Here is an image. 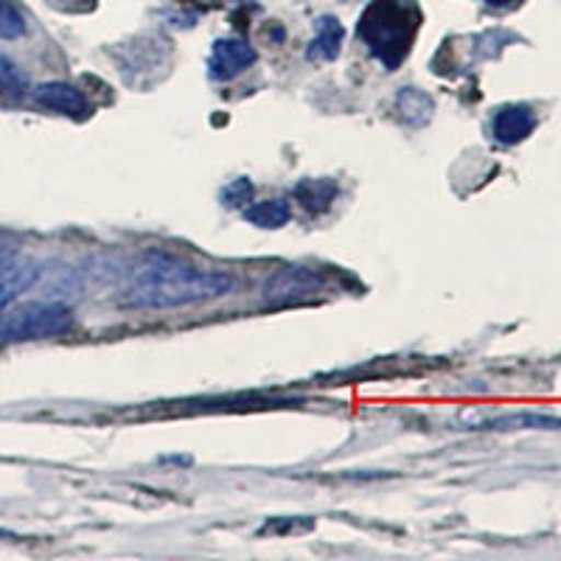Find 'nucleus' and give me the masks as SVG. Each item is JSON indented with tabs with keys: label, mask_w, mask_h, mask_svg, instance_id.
<instances>
[{
	"label": "nucleus",
	"mask_w": 561,
	"mask_h": 561,
	"mask_svg": "<svg viewBox=\"0 0 561 561\" xmlns=\"http://www.w3.org/2000/svg\"><path fill=\"white\" fill-rule=\"evenodd\" d=\"M233 278L222 270H203L167 253H149L135 264L122 304L138 309H169L199 304L230 293Z\"/></svg>",
	"instance_id": "f257e3e1"
},
{
	"label": "nucleus",
	"mask_w": 561,
	"mask_h": 561,
	"mask_svg": "<svg viewBox=\"0 0 561 561\" xmlns=\"http://www.w3.org/2000/svg\"><path fill=\"white\" fill-rule=\"evenodd\" d=\"M419 20V12L404 0H374L359 20V37L379 62L396 68L408 57Z\"/></svg>",
	"instance_id": "f03ea898"
},
{
	"label": "nucleus",
	"mask_w": 561,
	"mask_h": 561,
	"mask_svg": "<svg viewBox=\"0 0 561 561\" xmlns=\"http://www.w3.org/2000/svg\"><path fill=\"white\" fill-rule=\"evenodd\" d=\"M73 325V312L62 304H32L0 323L3 340H45L65 334Z\"/></svg>",
	"instance_id": "7ed1b4c3"
},
{
	"label": "nucleus",
	"mask_w": 561,
	"mask_h": 561,
	"mask_svg": "<svg viewBox=\"0 0 561 561\" xmlns=\"http://www.w3.org/2000/svg\"><path fill=\"white\" fill-rule=\"evenodd\" d=\"M323 278L314 270L307 267H287L270 275L264 284V298L270 304H295V300H307L320 293Z\"/></svg>",
	"instance_id": "20e7f679"
},
{
	"label": "nucleus",
	"mask_w": 561,
	"mask_h": 561,
	"mask_svg": "<svg viewBox=\"0 0 561 561\" xmlns=\"http://www.w3.org/2000/svg\"><path fill=\"white\" fill-rule=\"evenodd\" d=\"M255 62V48L248 43V39L239 37H225L214 43L210 48V79L217 82H228V79L239 77L242 70H248L250 65Z\"/></svg>",
	"instance_id": "39448f33"
},
{
	"label": "nucleus",
	"mask_w": 561,
	"mask_h": 561,
	"mask_svg": "<svg viewBox=\"0 0 561 561\" xmlns=\"http://www.w3.org/2000/svg\"><path fill=\"white\" fill-rule=\"evenodd\" d=\"M39 278V267L26 259H0V309H7L18 295L26 293Z\"/></svg>",
	"instance_id": "423d86ee"
},
{
	"label": "nucleus",
	"mask_w": 561,
	"mask_h": 561,
	"mask_svg": "<svg viewBox=\"0 0 561 561\" xmlns=\"http://www.w3.org/2000/svg\"><path fill=\"white\" fill-rule=\"evenodd\" d=\"M534 127L536 113L528 104H508V107H503L494 115V124H491L494 138H497L500 144H505V147H514V144L528 138V135L534 133Z\"/></svg>",
	"instance_id": "0eeeda50"
},
{
	"label": "nucleus",
	"mask_w": 561,
	"mask_h": 561,
	"mask_svg": "<svg viewBox=\"0 0 561 561\" xmlns=\"http://www.w3.org/2000/svg\"><path fill=\"white\" fill-rule=\"evenodd\" d=\"M34 102L43 104L48 110H57V113L73 115V118H82L90 113V104L84 99V93L73 84L65 82H45L34 90Z\"/></svg>",
	"instance_id": "6e6552de"
},
{
	"label": "nucleus",
	"mask_w": 561,
	"mask_h": 561,
	"mask_svg": "<svg viewBox=\"0 0 561 561\" xmlns=\"http://www.w3.org/2000/svg\"><path fill=\"white\" fill-rule=\"evenodd\" d=\"M343 26H340L337 18H320L314 23V37L307 48V57L312 62H332L340 57V48H343Z\"/></svg>",
	"instance_id": "1a4fd4ad"
},
{
	"label": "nucleus",
	"mask_w": 561,
	"mask_h": 561,
	"mask_svg": "<svg viewBox=\"0 0 561 561\" xmlns=\"http://www.w3.org/2000/svg\"><path fill=\"white\" fill-rule=\"evenodd\" d=\"M433 99L419 88H404L399 96H396V113L410 127H424V124L433 118Z\"/></svg>",
	"instance_id": "9d476101"
},
{
	"label": "nucleus",
	"mask_w": 561,
	"mask_h": 561,
	"mask_svg": "<svg viewBox=\"0 0 561 561\" xmlns=\"http://www.w3.org/2000/svg\"><path fill=\"white\" fill-rule=\"evenodd\" d=\"M295 197L309 214H323L332 208L334 197H337V183L334 180H300L295 185Z\"/></svg>",
	"instance_id": "9b49d317"
},
{
	"label": "nucleus",
	"mask_w": 561,
	"mask_h": 561,
	"mask_svg": "<svg viewBox=\"0 0 561 561\" xmlns=\"http://www.w3.org/2000/svg\"><path fill=\"white\" fill-rule=\"evenodd\" d=\"M244 219L255 228L275 230L284 228L293 219V208H289L287 199H262V203H253L244 210Z\"/></svg>",
	"instance_id": "f8f14e48"
},
{
	"label": "nucleus",
	"mask_w": 561,
	"mask_h": 561,
	"mask_svg": "<svg viewBox=\"0 0 561 561\" xmlns=\"http://www.w3.org/2000/svg\"><path fill=\"white\" fill-rule=\"evenodd\" d=\"M28 93V77L9 57L0 54V99L20 102Z\"/></svg>",
	"instance_id": "ddd939ff"
},
{
	"label": "nucleus",
	"mask_w": 561,
	"mask_h": 561,
	"mask_svg": "<svg viewBox=\"0 0 561 561\" xmlns=\"http://www.w3.org/2000/svg\"><path fill=\"white\" fill-rule=\"evenodd\" d=\"M26 34V18L12 0H0V39H18Z\"/></svg>",
	"instance_id": "4468645a"
},
{
	"label": "nucleus",
	"mask_w": 561,
	"mask_h": 561,
	"mask_svg": "<svg viewBox=\"0 0 561 561\" xmlns=\"http://www.w3.org/2000/svg\"><path fill=\"white\" fill-rule=\"evenodd\" d=\"M225 208H244L248 203H253V183L248 178H239L233 183H228L219 194Z\"/></svg>",
	"instance_id": "2eb2a0df"
},
{
	"label": "nucleus",
	"mask_w": 561,
	"mask_h": 561,
	"mask_svg": "<svg viewBox=\"0 0 561 561\" xmlns=\"http://www.w3.org/2000/svg\"><path fill=\"white\" fill-rule=\"evenodd\" d=\"M485 3H489V7H508L511 0H485Z\"/></svg>",
	"instance_id": "dca6fc26"
}]
</instances>
